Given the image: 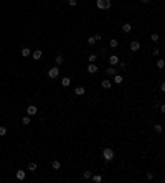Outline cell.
I'll use <instances>...</instances> for the list:
<instances>
[{
	"label": "cell",
	"instance_id": "cell-1",
	"mask_svg": "<svg viewBox=\"0 0 165 183\" xmlns=\"http://www.w3.org/2000/svg\"><path fill=\"white\" fill-rule=\"evenodd\" d=\"M102 158H104L106 162H111L114 158V150L111 149V147H106V149L102 150Z\"/></svg>",
	"mask_w": 165,
	"mask_h": 183
},
{
	"label": "cell",
	"instance_id": "cell-2",
	"mask_svg": "<svg viewBox=\"0 0 165 183\" xmlns=\"http://www.w3.org/2000/svg\"><path fill=\"white\" fill-rule=\"evenodd\" d=\"M58 74H60V68L58 66H53V68H50V71H48V76L50 78H58Z\"/></svg>",
	"mask_w": 165,
	"mask_h": 183
},
{
	"label": "cell",
	"instance_id": "cell-3",
	"mask_svg": "<svg viewBox=\"0 0 165 183\" xmlns=\"http://www.w3.org/2000/svg\"><path fill=\"white\" fill-rule=\"evenodd\" d=\"M36 112H38L36 106H28V107H27V114H28V116H35Z\"/></svg>",
	"mask_w": 165,
	"mask_h": 183
},
{
	"label": "cell",
	"instance_id": "cell-4",
	"mask_svg": "<svg viewBox=\"0 0 165 183\" xmlns=\"http://www.w3.org/2000/svg\"><path fill=\"white\" fill-rule=\"evenodd\" d=\"M131 50H132V51H139V50H140V43H139L137 40L131 41Z\"/></svg>",
	"mask_w": 165,
	"mask_h": 183
},
{
	"label": "cell",
	"instance_id": "cell-5",
	"mask_svg": "<svg viewBox=\"0 0 165 183\" xmlns=\"http://www.w3.org/2000/svg\"><path fill=\"white\" fill-rule=\"evenodd\" d=\"M41 56H43V51H41V50H36V51H33V53H32V58L35 61H38Z\"/></svg>",
	"mask_w": 165,
	"mask_h": 183
},
{
	"label": "cell",
	"instance_id": "cell-6",
	"mask_svg": "<svg viewBox=\"0 0 165 183\" xmlns=\"http://www.w3.org/2000/svg\"><path fill=\"white\" fill-rule=\"evenodd\" d=\"M109 63H111V66H117V63H119V58L116 55H111L109 56Z\"/></svg>",
	"mask_w": 165,
	"mask_h": 183
},
{
	"label": "cell",
	"instance_id": "cell-7",
	"mask_svg": "<svg viewBox=\"0 0 165 183\" xmlns=\"http://www.w3.org/2000/svg\"><path fill=\"white\" fill-rule=\"evenodd\" d=\"M88 73H89V74H94V73H98V66H96L94 63H89V66H88Z\"/></svg>",
	"mask_w": 165,
	"mask_h": 183
},
{
	"label": "cell",
	"instance_id": "cell-8",
	"mask_svg": "<svg viewBox=\"0 0 165 183\" xmlns=\"http://www.w3.org/2000/svg\"><path fill=\"white\" fill-rule=\"evenodd\" d=\"M112 81H114L116 84H121L122 81H124V78H122L121 74H114V78H112Z\"/></svg>",
	"mask_w": 165,
	"mask_h": 183
},
{
	"label": "cell",
	"instance_id": "cell-9",
	"mask_svg": "<svg viewBox=\"0 0 165 183\" xmlns=\"http://www.w3.org/2000/svg\"><path fill=\"white\" fill-rule=\"evenodd\" d=\"M111 5H112V2H111V0H102V8H104V10H109Z\"/></svg>",
	"mask_w": 165,
	"mask_h": 183
},
{
	"label": "cell",
	"instance_id": "cell-10",
	"mask_svg": "<svg viewBox=\"0 0 165 183\" xmlns=\"http://www.w3.org/2000/svg\"><path fill=\"white\" fill-rule=\"evenodd\" d=\"M131 30H132L131 23H124V25H122V31H124V33H129Z\"/></svg>",
	"mask_w": 165,
	"mask_h": 183
},
{
	"label": "cell",
	"instance_id": "cell-11",
	"mask_svg": "<svg viewBox=\"0 0 165 183\" xmlns=\"http://www.w3.org/2000/svg\"><path fill=\"white\" fill-rule=\"evenodd\" d=\"M106 74H109V76H114V74H116V68H114V66H109L107 69H106Z\"/></svg>",
	"mask_w": 165,
	"mask_h": 183
},
{
	"label": "cell",
	"instance_id": "cell-12",
	"mask_svg": "<svg viewBox=\"0 0 165 183\" xmlns=\"http://www.w3.org/2000/svg\"><path fill=\"white\" fill-rule=\"evenodd\" d=\"M61 84H63L65 88H68V86L71 84V79H69V78H63V79H61Z\"/></svg>",
	"mask_w": 165,
	"mask_h": 183
},
{
	"label": "cell",
	"instance_id": "cell-13",
	"mask_svg": "<svg viewBox=\"0 0 165 183\" xmlns=\"http://www.w3.org/2000/svg\"><path fill=\"white\" fill-rule=\"evenodd\" d=\"M16 178L18 180H25V172L23 170H16Z\"/></svg>",
	"mask_w": 165,
	"mask_h": 183
},
{
	"label": "cell",
	"instance_id": "cell-14",
	"mask_svg": "<svg viewBox=\"0 0 165 183\" xmlns=\"http://www.w3.org/2000/svg\"><path fill=\"white\" fill-rule=\"evenodd\" d=\"M22 122H23V125H28V124L32 122V116H25V117L22 119Z\"/></svg>",
	"mask_w": 165,
	"mask_h": 183
},
{
	"label": "cell",
	"instance_id": "cell-15",
	"mask_svg": "<svg viewBox=\"0 0 165 183\" xmlns=\"http://www.w3.org/2000/svg\"><path fill=\"white\" fill-rule=\"evenodd\" d=\"M101 84H102V88H104V89L111 88V81H109V79H102V83H101Z\"/></svg>",
	"mask_w": 165,
	"mask_h": 183
},
{
	"label": "cell",
	"instance_id": "cell-16",
	"mask_svg": "<svg viewBox=\"0 0 165 183\" xmlns=\"http://www.w3.org/2000/svg\"><path fill=\"white\" fill-rule=\"evenodd\" d=\"M91 178H93L94 183H101V182H102V177H101V175H94V177H91Z\"/></svg>",
	"mask_w": 165,
	"mask_h": 183
},
{
	"label": "cell",
	"instance_id": "cell-17",
	"mask_svg": "<svg viewBox=\"0 0 165 183\" xmlns=\"http://www.w3.org/2000/svg\"><path fill=\"white\" fill-rule=\"evenodd\" d=\"M74 92H76V96H82V94H84V88H82V86H79V88H76V91H74Z\"/></svg>",
	"mask_w": 165,
	"mask_h": 183
},
{
	"label": "cell",
	"instance_id": "cell-18",
	"mask_svg": "<svg viewBox=\"0 0 165 183\" xmlns=\"http://www.w3.org/2000/svg\"><path fill=\"white\" fill-rule=\"evenodd\" d=\"M91 177H93V175H91V172H89V170H86V172H82V178H84V180H89Z\"/></svg>",
	"mask_w": 165,
	"mask_h": 183
},
{
	"label": "cell",
	"instance_id": "cell-19",
	"mask_svg": "<svg viewBox=\"0 0 165 183\" xmlns=\"http://www.w3.org/2000/svg\"><path fill=\"white\" fill-rule=\"evenodd\" d=\"M22 55H23V58H27V56L32 55V51L28 50V48H23V50H22Z\"/></svg>",
	"mask_w": 165,
	"mask_h": 183
},
{
	"label": "cell",
	"instance_id": "cell-20",
	"mask_svg": "<svg viewBox=\"0 0 165 183\" xmlns=\"http://www.w3.org/2000/svg\"><path fill=\"white\" fill-rule=\"evenodd\" d=\"M117 45H119V41H117V40H111V41H109V46H111V48H116Z\"/></svg>",
	"mask_w": 165,
	"mask_h": 183
},
{
	"label": "cell",
	"instance_id": "cell-21",
	"mask_svg": "<svg viewBox=\"0 0 165 183\" xmlns=\"http://www.w3.org/2000/svg\"><path fill=\"white\" fill-rule=\"evenodd\" d=\"M63 60H65V58H63V55H58V56H56V64H61V63H63Z\"/></svg>",
	"mask_w": 165,
	"mask_h": 183
},
{
	"label": "cell",
	"instance_id": "cell-22",
	"mask_svg": "<svg viewBox=\"0 0 165 183\" xmlns=\"http://www.w3.org/2000/svg\"><path fill=\"white\" fill-rule=\"evenodd\" d=\"M164 64H165L164 60H159V61H157V68H159V69H164Z\"/></svg>",
	"mask_w": 165,
	"mask_h": 183
},
{
	"label": "cell",
	"instance_id": "cell-23",
	"mask_svg": "<svg viewBox=\"0 0 165 183\" xmlns=\"http://www.w3.org/2000/svg\"><path fill=\"white\" fill-rule=\"evenodd\" d=\"M28 170H30V172H33V170H36V163H28Z\"/></svg>",
	"mask_w": 165,
	"mask_h": 183
},
{
	"label": "cell",
	"instance_id": "cell-24",
	"mask_svg": "<svg viewBox=\"0 0 165 183\" xmlns=\"http://www.w3.org/2000/svg\"><path fill=\"white\" fill-rule=\"evenodd\" d=\"M150 40L157 43V41H159V35H157V33H152V35H150Z\"/></svg>",
	"mask_w": 165,
	"mask_h": 183
},
{
	"label": "cell",
	"instance_id": "cell-25",
	"mask_svg": "<svg viewBox=\"0 0 165 183\" xmlns=\"http://www.w3.org/2000/svg\"><path fill=\"white\" fill-rule=\"evenodd\" d=\"M60 162H58V160H55V162H53V168H55V170H60Z\"/></svg>",
	"mask_w": 165,
	"mask_h": 183
},
{
	"label": "cell",
	"instance_id": "cell-26",
	"mask_svg": "<svg viewBox=\"0 0 165 183\" xmlns=\"http://www.w3.org/2000/svg\"><path fill=\"white\" fill-rule=\"evenodd\" d=\"M88 43L91 45V46H93V45H96V40H94V36H89V38H88Z\"/></svg>",
	"mask_w": 165,
	"mask_h": 183
},
{
	"label": "cell",
	"instance_id": "cell-27",
	"mask_svg": "<svg viewBox=\"0 0 165 183\" xmlns=\"http://www.w3.org/2000/svg\"><path fill=\"white\" fill-rule=\"evenodd\" d=\"M5 134H7V129L5 127H0V137H3Z\"/></svg>",
	"mask_w": 165,
	"mask_h": 183
},
{
	"label": "cell",
	"instance_id": "cell-28",
	"mask_svg": "<svg viewBox=\"0 0 165 183\" xmlns=\"http://www.w3.org/2000/svg\"><path fill=\"white\" fill-rule=\"evenodd\" d=\"M96 58H98L96 55H89V63H94V61H96Z\"/></svg>",
	"mask_w": 165,
	"mask_h": 183
},
{
	"label": "cell",
	"instance_id": "cell-29",
	"mask_svg": "<svg viewBox=\"0 0 165 183\" xmlns=\"http://www.w3.org/2000/svg\"><path fill=\"white\" fill-rule=\"evenodd\" d=\"M117 66L121 68V69H126V66H127V64H126V63H121V61H119V63H117Z\"/></svg>",
	"mask_w": 165,
	"mask_h": 183
},
{
	"label": "cell",
	"instance_id": "cell-30",
	"mask_svg": "<svg viewBox=\"0 0 165 183\" xmlns=\"http://www.w3.org/2000/svg\"><path fill=\"white\" fill-rule=\"evenodd\" d=\"M155 132H162V125H159V124H155Z\"/></svg>",
	"mask_w": 165,
	"mask_h": 183
},
{
	"label": "cell",
	"instance_id": "cell-31",
	"mask_svg": "<svg viewBox=\"0 0 165 183\" xmlns=\"http://www.w3.org/2000/svg\"><path fill=\"white\" fill-rule=\"evenodd\" d=\"M94 40H96V43H98V41H99V40H102V36H101V35H94Z\"/></svg>",
	"mask_w": 165,
	"mask_h": 183
},
{
	"label": "cell",
	"instance_id": "cell-32",
	"mask_svg": "<svg viewBox=\"0 0 165 183\" xmlns=\"http://www.w3.org/2000/svg\"><path fill=\"white\" fill-rule=\"evenodd\" d=\"M68 3H69V7H76V0H69Z\"/></svg>",
	"mask_w": 165,
	"mask_h": 183
},
{
	"label": "cell",
	"instance_id": "cell-33",
	"mask_svg": "<svg viewBox=\"0 0 165 183\" xmlns=\"http://www.w3.org/2000/svg\"><path fill=\"white\" fill-rule=\"evenodd\" d=\"M147 178H148V180H152V178H154V173H152V172H147Z\"/></svg>",
	"mask_w": 165,
	"mask_h": 183
},
{
	"label": "cell",
	"instance_id": "cell-34",
	"mask_svg": "<svg viewBox=\"0 0 165 183\" xmlns=\"http://www.w3.org/2000/svg\"><path fill=\"white\" fill-rule=\"evenodd\" d=\"M140 2H142V3H148V2H150V0H140Z\"/></svg>",
	"mask_w": 165,
	"mask_h": 183
}]
</instances>
